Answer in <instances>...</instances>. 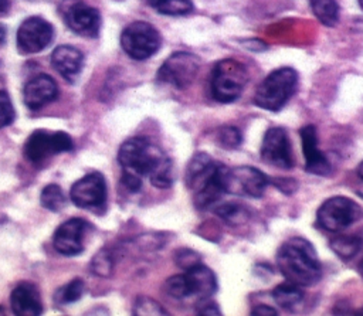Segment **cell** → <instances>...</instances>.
Wrapping results in <instances>:
<instances>
[{
    "instance_id": "obj_1",
    "label": "cell",
    "mask_w": 363,
    "mask_h": 316,
    "mask_svg": "<svg viewBox=\"0 0 363 316\" xmlns=\"http://www.w3.org/2000/svg\"><path fill=\"white\" fill-rule=\"evenodd\" d=\"M118 162L123 171L140 179L147 176L159 188H167L173 183L172 160L146 137L138 136L123 142L118 152Z\"/></svg>"
},
{
    "instance_id": "obj_2",
    "label": "cell",
    "mask_w": 363,
    "mask_h": 316,
    "mask_svg": "<svg viewBox=\"0 0 363 316\" xmlns=\"http://www.w3.org/2000/svg\"><path fill=\"white\" fill-rule=\"evenodd\" d=\"M277 265L288 282L312 286L322 278V265L313 245L302 237L286 239L277 252Z\"/></svg>"
},
{
    "instance_id": "obj_3",
    "label": "cell",
    "mask_w": 363,
    "mask_h": 316,
    "mask_svg": "<svg viewBox=\"0 0 363 316\" xmlns=\"http://www.w3.org/2000/svg\"><path fill=\"white\" fill-rule=\"evenodd\" d=\"M227 166L220 164L207 153H196L186 169V186L193 193L199 208H208L225 193Z\"/></svg>"
},
{
    "instance_id": "obj_4",
    "label": "cell",
    "mask_w": 363,
    "mask_h": 316,
    "mask_svg": "<svg viewBox=\"0 0 363 316\" xmlns=\"http://www.w3.org/2000/svg\"><path fill=\"white\" fill-rule=\"evenodd\" d=\"M298 86V72L291 67H281L269 72L257 86L254 103L265 111L278 112L294 95Z\"/></svg>"
},
{
    "instance_id": "obj_5",
    "label": "cell",
    "mask_w": 363,
    "mask_h": 316,
    "mask_svg": "<svg viewBox=\"0 0 363 316\" xmlns=\"http://www.w3.org/2000/svg\"><path fill=\"white\" fill-rule=\"evenodd\" d=\"M247 81L248 72L245 65L233 58L221 60L211 69L210 94L217 102H234L241 95Z\"/></svg>"
},
{
    "instance_id": "obj_6",
    "label": "cell",
    "mask_w": 363,
    "mask_h": 316,
    "mask_svg": "<svg viewBox=\"0 0 363 316\" xmlns=\"http://www.w3.org/2000/svg\"><path fill=\"white\" fill-rule=\"evenodd\" d=\"M362 217L363 208L354 200L345 196L325 200L316 211L318 224L329 232H339Z\"/></svg>"
},
{
    "instance_id": "obj_7",
    "label": "cell",
    "mask_w": 363,
    "mask_h": 316,
    "mask_svg": "<svg viewBox=\"0 0 363 316\" xmlns=\"http://www.w3.org/2000/svg\"><path fill=\"white\" fill-rule=\"evenodd\" d=\"M162 44L159 31L146 21H133L121 35V45L123 51L133 60H147L157 52Z\"/></svg>"
},
{
    "instance_id": "obj_8",
    "label": "cell",
    "mask_w": 363,
    "mask_h": 316,
    "mask_svg": "<svg viewBox=\"0 0 363 316\" xmlns=\"http://www.w3.org/2000/svg\"><path fill=\"white\" fill-rule=\"evenodd\" d=\"M72 147L74 143L68 133L38 129L28 136L24 145V154L30 162L38 164L54 154L69 152Z\"/></svg>"
},
{
    "instance_id": "obj_9",
    "label": "cell",
    "mask_w": 363,
    "mask_h": 316,
    "mask_svg": "<svg viewBox=\"0 0 363 316\" xmlns=\"http://www.w3.org/2000/svg\"><path fill=\"white\" fill-rule=\"evenodd\" d=\"M58 11L65 26L84 37H98L101 30V14L96 9L82 0H62Z\"/></svg>"
},
{
    "instance_id": "obj_10",
    "label": "cell",
    "mask_w": 363,
    "mask_h": 316,
    "mask_svg": "<svg viewBox=\"0 0 363 316\" xmlns=\"http://www.w3.org/2000/svg\"><path fill=\"white\" fill-rule=\"evenodd\" d=\"M200 68V60L186 51H177L167 57L157 71V79L160 82L169 84L174 88L183 89L189 86Z\"/></svg>"
},
{
    "instance_id": "obj_11",
    "label": "cell",
    "mask_w": 363,
    "mask_h": 316,
    "mask_svg": "<svg viewBox=\"0 0 363 316\" xmlns=\"http://www.w3.org/2000/svg\"><path fill=\"white\" fill-rule=\"evenodd\" d=\"M106 181L99 171L85 174L77 180L69 190L71 201L81 208L102 210L106 204Z\"/></svg>"
},
{
    "instance_id": "obj_12",
    "label": "cell",
    "mask_w": 363,
    "mask_h": 316,
    "mask_svg": "<svg viewBox=\"0 0 363 316\" xmlns=\"http://www.w3.org/2000/svg\"><path fill=\"white\" fill-rule=\"evenodd\" d=\"M269 179L258 169L251 166H240L234 169H227L225 173V193L247 196L258 198L264 194Z\"/></svg>"
},
{
    "instance_id": "obj_13",
    "label": "cell",
    "mask_w": 363,
    "mask_h": 316,
    "mask_svg": "<svg viewBox=\"0 0 363 316\" xmlns=\"http://www.w3.org/2000/svg\"><path fill=\"white\" fill-rule=\"evenodd\" d=\"M52 26L41 17L26 18L17 30V48L23 54L43 51L52 40Z\"/></svg>"
},
{
    "instance_id": "obj_14",
    "label": "cell",
    "mask_w": 363,
    "mask_h": 316,
    "mask_svg": "<svg viewBox=\"0 0 363 316\" xmlns=\"http://www.w3.org/2000/svg\"><path fill=\"white\" fill-rule=\"evenodd\" d=\"M261 157L264 162L279 169L286 170L294 167L291 142L285 129L271 128L265 132L261 143Z\"/></svg>"
},
{
    "instance_id": "obj_15",
    "label": "cell",
    "mask_w": 363,
    "mask_h": 316,
    "mask_svg": "<svg viewBox=\"0 0 363 316\" xmlns=\"http://www.w3.org/2000/svg\"><path fill=\"white\" fill-rule=\"evenodd\" d=\"M89 228L91 225L82 218H71L62 222L54 232V248L65 256L81 254L84 251L85 237Z\"/></svg>"
},
{
    "instance_id": "obj_16",
    "label": "cell",
    "mask_w": 363,
    "mask_h": 316,
    "mask_svg": "<svg viewBox=\"0 0 363 316\" xmlns=\"http://www.w3.org/2000/svg\"><path fill=\"white\" fill-rule=\"evenodd\" d=\"M302 140V152L305 156V170L308 173L326 176L330 173V164L326 156L318 147L316 128L313 125H305L299 129Z\"/></svg>"
},
{
    "instance_id": "obj_17",
    "label": "cell",
    "mask_w": 363,
    "mask_h": 316,
    "mask_svg": "<svg viewBox=\"0 0 363 316\" xmlns=\"http://www.w3.org/2000/svg\"><path fill=\"white\" fill-rule=\"evenodd\" d=\"M58 96L57 82L47 74L31 78L23 89V98L27 108L37 111Z\"/></svg>"
},
{
    "instance_id": "obj_18",
    "label": "cell",
    "mask_w": 363,
    "mask_h": 316,
    "mask_svg": "<svg viewBox=\"0 0 363 316\" xmlns=\"http://www.w3.org/2000/svg\"><path fill=\"white\" fill-rule=\"evenodd\" d=\"M10 303L17 316H35L43 312L40 290L31 282H20L10 295Z\"/></svg>"
},
{
    "instance_id": "obj_19",
    "label": "cell",
    "mask_w": 363,
    "mask_h": 316,
    "mask_svg": "<svg viewBox=\"0 0 363 316\" xmlns=\"http://www.w3.org/2000/svg\"><path fill=\"white\" fill-rule=\"evenodd\" d=\"M51 65L64 79L74 82L82 71L84 55L72 45H60L51 54Z\"/></svg>"
},
{
    "instance_id": "obj_20",
    "label": "cell",
    "mask_w": 363,
    "mask_h": 316,
    "mask_svg": "<svg viewBox=\"0 0 363 316\" xmlns=\"http://www.w3.org/2000/svg\"><path fill=\"white\" fill-rule=\"evenodd\" d=\"M184 276H186L190 296L191 295H197L199 298L211 296L217 290V278L214 272L201 264H197L186 269Z\"/></svg>"
},
{
    "instance_id": "obj_21",
    "label": "cell",
    "mask_w": 363,
    "mask_h": 316,
    "mask_svg": "<svg viewBox=\"0 0 363 316\" xmlns=\"http://www.w3.org/2000/svg\"><path fill=\"white\" fill-rule=\"evenodd\" d=\"M332 251L343 261L353 258L363 247V238L359 235H339L329 242Z\"/></svg>"
},
{
    "instance_id": "obj_22",
    "label": "cell",
    "mask_w": 363,
    "mask_h": 316,
    "mask_svg": "<svg viewBox=\"0 0 363 316\" xmlns=\"http://www.w3.org/2000/svg\"><path fill=\"white\" fill-rule=\"evenodd\" d=\"M271 295L274 300L284 309H291L299 305L301 300L303 299V292L301 290V286L292 282H285L275 286Z\"/></svg>"
},
{
    "instance_id": "obj_23",
    "label": "cell",
    "mask_w": 363,
    "mask_h": 316,
    "mask_svg": "<svg viewBox=\"0 0 363 316\" xmlns=\"http://www.w3.org/2000/svg\"><path fill=\"white\" fill-rule=\"evenodd\" d=\"M315 17L328 27H333L339 21V6L336 0H309Z\"/></svg>"
},
{
    "instance_id": "obj_24",
    "label": "cell",
    "mask_w": 363,
    "mask_h": 316,
    "mask_svg": "<svg viewBox=\"0 0 363 316\" xmlns=\"http://www.w3.org/2000/svg\"><path fill=\"white\" fill-rule=\"evenodd\" d=\"M149 4L166 16H186L194 9L191 0H149Z\"/></svg>"
},
{
    "instance_id": "obj_25",
    "label": "cell",
    "mask_w": 363,
    "mask_h": 316,
    "mask_svg": "<svg viewBox=\"0 0 363 316\" xmlns=\"http://www.w3.org/2000/svg\"><path fill=\"white\" fill-rule=\"evenodd\" d=\"M41 204L50 211H60L65 205V194L58 184H48L41 191Z\"/></svg>"
},
{
    "instance_id": "obj_26",
    "label": "cell",
    "mask_w": 363,
    "mask_h": 316,
    "mask_svg": "<svg viewBox=\"0 0 363 316\" xmlns=\"http://www.w3.org/2000/svg\"><path fill=\"white\" fill-rule=\"evenodd\" d=\"M216 213L224 220L227 221L228 224H233V225H238V224H244L248 217H250V213L247 211V208H244L242 205H240L238 203H225V204H221Z\"/></svg>"
},
{
    "instance_id": "obj_27",
    "label": "cell",
    "mask_w": 363,
    "mask_h": 316,
    "mask_svg": "<svg viewBox=\"0 0 363 316\" xmlns=\"http://www.w3.org/2000/svg\"><path fill=\"white\" fill-rule=\"evenodd\" d=\"M84 293V282L82 279L77 278L72 279L69 283L61 286L57 292H55V300L60 305H67V303H72L77 302Z\"/></svg>"
},
{
    "instance_id": "obj_28",
    "label": "cell",
    "mask_w": 363,
    "mask_h": 316,
    "mask_svg": "<svg viewBox=\"0 0 363 316\" xmlns=\"http://www.w3.org/2000/svg\"><path fill=\"white\" fill-rule=\"evenodd\" d=\"M164 292L174 299H183L190 296L189 295V289H187V282H186V276L184 273L180 275H173L170 278L166 279L164 285H163Z\"/></svg>"
},
{
    "instance_id": "obj_29",
    "label": "cell",
    "mask_w": 363,
    "mask_h": 316,
    "mask_svg": "<svg viewBox=\"0 0 363 316\" xmlns=\"http://www.w3.org/2000/svg\"><path fill=\"white\" fill-rule=\"evenodd\" d=\"M216 140L217 143L224 147V149H235L241 145V133L237 128L234 126H223L217 130L216 135Z\"/></svg>"
},
{
    "instance_id": "obj_30",
    "label": "cell",
    "mask_w": 363,
    "mask_h": 316,
    "mask_svg": "<svg viewBox=\"0 0 363 316\" xmlns=\"http://www.w3.org/2000/svg\"><path fill=\"white\" fill-rule=\"evenodd\" d=\"M133 313L139 316H146V315L152 316V315H166V310L155 299L147 296H140L135 302Z\"/></svg>"
},
{
    "instance_id": "obj_31",
    "label": "cell",
    "mask_w": 363,
    "mask_h": 316,
    "mask_svg": "<svg viewBox=\"0 0 363 316\" xmlns=\"http://www.w3.org/2000/svg\"><path fill=\"white\" fill-rule=\"evenodd\" d=\"M91 268L98 276H109L113 268V259L106 249H101L92 259Z\"/></svg>"
},
{
    "instance_id": "obj_32",
    "label": "cell",
    "mask_w": 363,
    "mask_h": 316,
    "mask_svg": "<svg viewBox=\"0 0 363 316\" xmlns=\"http://www.w3.org/2000/svg\"><path fill=\"white\" fill-rule=\"evenodd\" d=\"M14 108L11 99L6 91H0V128L10 125L14 120Z\"/></svg>"
},
{
    "instance_id": "obj_33",
    "label": "cell",
    "mask_w": 363,
    "mask_h": 316,
    "mask_svg": "<svg viewBox=\"0 0 363 316\" xmlns=\"http://www.w3.org/2000/svg\"><path fill=\"white\" fill-rule=\"evenodd\" d=\"M174 262L177 264V266H180L182 269H189L197 264H200V255L189 248H180L176 254H174Z\"/></svg>"
},
{
    "instance_id": "obj_34",
    "label": "cell",
    "mask_w": 363,
    "mask_h": 316,
    "mask_svg": "<svg viewBox=\"0 0 363 316\" xmlns=\"http://www.w3.org/2000/svg\"><path fill=\"white\" fill-rule=\"evenodd\" d=\"M196 313L208 316V315H221V310L218 305L213 299H210V296H203L196 303Z\"/></svg>"
},
{
    "instance_id": "obj_35",
    "label": "cell",
    "mask_w": 363,
    "mask_h": 316,
    "mask_svg": "<svg viewBox=\"0 0 363 316\" xmlns=\"http://www.w3.org/2000/svg\"><path fill=\"white\" fill-rule=\"evenodd\" d=\"M274 184L284 194H292L296 190V187H298V184H296V181L294 179H275Z\"/></svg>"
},
{
    "instance_id": "obj_36",
    "label": "cell",
    "mask_w": 363,
    "mask_h": 316,
    "mask_svg": "<svg viewBox=\"0 0 363 316\" xmlns=\"http://www.w3.org/2000/svg\"><path fill=\"white\" fill-rule=\"evenodd\" d=\"M251 313H252V315H272V316L278 315V312H277L275 309H272V307H269V306H265V305H258V306H255Z\"/></svg>"
},
{
    "instance_id": "obj_37",
    "label": "cell",
    "mask_w": 363,
    "mask_h": 316,
    "mask_svg": "<svg viewBox=\"0 0 363 316\" xmlns=\"http://www.w3.org/2000/svg\"><path fill=\"white\" fill-rule=\"evenodd\" d=\"M10 7V1L9 0H0V13H6Z\"/></svg>"
},
{
    "instance_id": "obj_38",
    "label": "cell",
    "mask_w": 363,
    "mask_h": 316,
    "mask_svg": "<svg viewBox=\"0 0 363 316\" xmlns=\"http://www.w3.org/2000/svg\"><path fill=\"white\" fill-rule=\"evenodd\" d=\"M4 40H6V27L0 24V45L4 43Z\"/></svg>"
},
{
    "instance_id": "obj_39",
    "label": "cell",
    "mask_w": 363,
    "mask_h": 316,
    "mask_svg": "<svg viewBox=\"0 0 363 316\" xmlns=\"http://www.w3.org/2000/svg\"><path fill=\"white\" fill-rule=\"evenodd\" d=\"M357 176L363 180V160L360 162V164L357 166Z\"/></svg>"
},
{
    "instance_id": "obj_40",
    "label": "cell",
    "mask_w": 363,
    "mask_h": 316,
    "mask_svg": "<svg viewBox=\"0 0 363 316\" xmlns=\"http://www.w3.org/2000/svg\"><path fill=\"white\" fill-rule=\"evenodd\" d=\"M357 269H359V273L363 276V258L360 259V262H359V265H357Z\"/></svg>"
},
{
    "instance_id": "obj_41",
    "label": "cell",
    "mask_w": 363,
    "mask_h": 316,
    "mask_svg": "<svg viewBox=\"0 0 363 316\" xmlns=\"http://www.w3.org/2000/svg\"><path fill=\"white\" fill-rule=\"evenodd\" d=\"M359 1V4H360V7H362V10H363V0H357Z\"/></svg>"
},
{
    "instance_id": "obj_42",
    "label": "cell",
    "mask_w": 363,
    "mask_h": 316,
    "mask_svg": "<svg viewBox=\"0 0 363 316\" xmlns=\"http://www.w3.org/2000/svg\"><path fill=\"white\" fill-rule=\"evenodd\" d=\"M0 77H1V62H0Z\"/></svg>"
}]
</instances>
